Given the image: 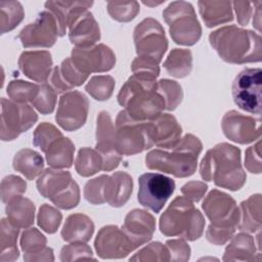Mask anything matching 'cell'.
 <instances>
[{"instance_id": "obj_1", "label": "cell", "mask_w": 262, "mask_h": 262, "mask_svg": "<svg viewBox=\"0 0 262 262\" xmlns=\"http://www.w3.org/2000/svg\"><path fill=\"white\" fill-rule=\"evenodd\" d=\"M201 177L232 191L242 188L247 175L242 167L241 149L222 142L209 149L200 164Z\"/></svg>"}, {"instance_id": "obj_2", "label": "cell", "mask_w": 262, "mask_h": 262, "mask_svg": "<svg viewBox=\"0 0 262 262\" xmlns=\"http://www.w3.org/2000/svg\"><path fill=\"white\" fill-rule=\"evenodd\" d=\"M209 42L221 59L228 63L243 64L261 61V37L251 30L234 25L222 27L209 35Z\"/></svg>"}, {"instance_id": "obj_3", "label": "cell", "mask_w": 262, "mask_h": 262, "mask_svg": "<svg viewBox=\"0 0 262 262\" xmlns=\"http://www.w3.org/2000/svg\"><path fill=\"white\" fill-rule=\"evenodd\" d=\"M118 102L134 120L151 121L165 110L157 80L133 74L121 87Z\"/></svg>"}, {"instance_id": "obj_4", "label": "cell", "mask_w": 262, "mask_h": 262, "mask_svg": "<svg viewBox=\"0 0 262 262\" xmlns=\"http://www.w3.org/2000/svg\"><path fill=\"white\" fill-rule=\"evenodd\" d=\"M171 150L152 149L145 157V165L150 170L171 174L177 178L191 176L198 166L203 149L201 140L192 134H185Z\"/></svg>"}, {"instance_id": "obj_5", "label": "cell", "mask_w": 262, "mask_h": 262, "mask_svg": "<svg viewBox=\"0 0 262 262\" xmlns=\"http://www.w3.org/2000/svg\"><path fill=\"white\" fill-rule=\"evenodd\" d=\"M159 227L166 236L195 241L204 232L205 218L190 200L176 196L161 215Z\"/></svg>"}, {"instance_id": "obj_6", "label": "cell", "mask_w": 262, "mask_h": 262, "mask_svg": "<svg viewBox=\"0 0 262 262\" xmlns=\"http://www.w3.org/2000/svg\"><path fill=\"white\" fill-rule=\"evenodd\" d=\"M36 184L41 195L59 209H73L80 202L79 185L68 171L48 168L39 175Z\"/></svg>"}, {"instance_id": "obj_7", "label": "cell", "mask_w": 262, "mask_h": 262, "mask_svg": "<svg viewBox=\"0 0 262 262\" xmlns=\"http://www.w3.org/2000/svg\"><path fill=\"white\" fill-rule=\"evenodd\" d=\"M163 17L169 27L170 36L176 44L191 46L202 36V27L191 3L171 2L163 11Z\"/></svg>"}, {"instance_id": "obj_8", "label": "cell", "mask_w": 262, "mask_h": 262, "mask_svg": "<svg viewBox=\"0 0 262 262\" xmlns=\"http://www.w3.org/2000/svg\"><path fill=\"white\" fill-rule=\"evenodd\" d=\"M116 146L120 155L132 156L154 145L150 121H137L124 110L116 119Z\"/></svg>"}, {"instance_id": "obj_9", "label": "cell", "mask_w": 262, "mask_h": 262, "mask_svg": "<svg viewBox=\"0 0 262 262\" xmlns=\"http://www.w3.org/2000/svg\"><path fill=\"white\" fill-rule=\"evenodd\" d=\"M133 40L137 56L149 57L159 63L168 49V40L164 28L152 17L142 19L135 27Z\"/></svg>"}, {"instance_id": "obj_10", "label": "cell", "mask_w": 262, "mask_h": 262, "mask_svg": "<svg viewBox=\"0 0 262 262\" xmlns=\"http://www.w3.org/2000/svg\"><path fill=\"white\" fill-rule=\"evenodd\" d=\"M38 120V115L28 103H18L1 98V129L3 141H11L29 130Z\"/></svg>"}, {"instance_id": "obj_11", "label": "cell", "mask_w": 262, "mask_h": 262, "mask_svg": "<svg viewBox=\"0 0 262 262\" xmlns=\"http://www.w3.org/2000/svg\"><path fill=\"white\" fill-rule=\"evenodd\" d=\"M232 97L243 111L261 114V69H245L232 82Z\"/></svg>"}, {"instance_id": "obj_12", "label": "cell", "mask_w": 262, "mask_h": 262, "mask_svg": "<svg viewBox=\"0 0 262 262\" xmlns=\"http://www.w3.org/2000/svg\"><path fill=\"white\" fill-rule=\"evenodd\" d=\"M137 200L140 205L159 213L175 190L172 178L160 173H144L138 179Z\"/></svg>"}, {"instance_id": "obj_13", "label": "cell", "mask_w": 262, "mask_h": 262, "mask_svg": "<svg viewBox=\"0 0 262 262\" xmlns=\"http://www.w3.org/2000/svg\"><path fill=\"white\" fill-rule=\"evenodd\" d=\"M202 208L212 225L234 230L237 227L239 208L229 194L212 189L205 198Z\"/></svg>"}, {"instance_id": "obj_14", "label": "cell", "mask_w": 262, "mask_h": 262, "mask_svg": "<svg viewBox=\"0 0 262 262\" xmlns=\"http://www.w3.org/2000/svg\"><path fill=\"white\" fill-rule=\"evenodd\" d=\"M89 101L85 94L72 90L61 95L55 115L56 123L66 131L80 129L87 120Z\"/></svg>"}, {"instance_id": "obj_15", "label": "cell", "mask_w": 262, "mask_h": 262, "mask_svg": "<svg viewBox=\"0 0 262 262\" xmlns=\"http://www.w3.org/2000/svg\"><path fill=\"white\" fill-rule=\"evenodd\" d=\"M57 23L48 10L40 12L34 23L26 26L18 34L25 48H49L53 46L58 37Z\"/></svg>"}, {"instance_id": "obj_16", "label": "cell", "mask_w": 262, "mask_h": 262, "mask_svg": "<svg viewBox=\"0 0 262 262\" xmlns=\"http://www.w3.org/2000/svg\"><path fill=\"white\" fill-rule=\"evenodd\" d=\"M95 149L101 156L103 171L110 172L119 166L122 155L116 146L115 125L111 115L105 111H101L97 116Z\"/></svg>"}, {"instance_id": "obj_17", "label": "cell", "mask_w": 262, "mask_h": 262, "mask_svg": "<svg viewBox=\"0 0 262 262\" xmlns=\"http://www.w3.org/2000/svg\"><path fill=\"white\" fill-rule=\"evenodd\" d=\"M71 58L88 76L91 73L107 72L116 63L114 51L104 44H95L90 47H75L72 50Z\"/></svg>"}, {"instance_id": "obj_18", "label": "cell", "mask_w": 262, "mask_h": 262, "mask_svg": "<svg viewBox=\"0 0 262 262\" xmlns=\"http://www.w3.org/2000/svg\"><path fill=\"white\" fill-rule=\"evenodd\" d=\"M224 135L231 141L247 144L260 139L261 121L236 111L227 112L221 121Z\"/></svg>"}, {"instance_id": "obj_19", "label": "cell", "mask_w": 262, "mask_h": 262, "mask_svg": "<svg viewBox=\"0 0 262 262\" xmlns=\"http://www.w3.org/2000/svg\"><path fill=\"white\" fill-rule=\"evenodd\" d=\"M94 248L97 255L102 259L125 258L134 251L126 233L117 225L101 227L95 237Z\"/></svg>"}, {"instance_id": "obj_20", "label": "cell", "mask_w": 262, "mask_h": 262, "mask_svg": "<svg viewBox=\"0 0 262 262\" xmlns=\"http://www.w3.org/2000/svg\"><path fill=\"white\" fill-rule=\"evenodd\" d=\"M122 229L135 250L151 239L156 229V219L145 210L134 209L126 215Z\"/></svg>"}, {"instance_id": "obj_21", "label": "cell", "mask_w": 262, "mask_h": 262, "mask_svg": "<svg viewBox=\"0 0 262 262\" xmlns=\"http://www.w3.org/2000/svg\"><path fill=\"white\" fill-rule=\"evenodd\" d=\"M18 68L29 79L45 83L52 70V57L47 50L25 51L18 58Z\"/></svg>"}, {"instance_id": "obj_22", "label": "cell", "mask_w": 262, "mask_h": 262, "mask_svg": "<svg viewBox=\"0 0 262 262\" xmlns=\"http://www.w3.org/2000/svg\"><path fill=\"white\" fill-rule=\"evenodd\" d=\"M68 28L70 41L75 47H90L100 39L98 23L88 10L76 17Z\"/></svg>"}, {"instance_id": "obj_23", "label": "cell", "mask_w": 262, "mask_h": 262, "mask_svg": "<svg viewBox=\"0 0 262 262\" xmlns=\"http://www.w3.org/2000/svg\"><path fill=\"white\" fill-rule=\"evenodd\" d=\"M150 125L154 145L170 149L181 139L182 128L176 118L170 114L162 113L150 121Z\"/></svg>"}, {"instance_id": "obj_24", "label": "cell", "mask_w": 262, "mask_h": 262, "mask_svg": "<svg viewBox=\"0 0 262 262\" xmlns=\"http://www.w3.org/2000/svg\"><path fill=\"white\" fill-rule=\"evenodd\" d=\"M93 1H47L45 8L54 16L58 35L60 37L66 35L70 24L83 12L91 7Z\"/></svg>"}, {"instance_id": "obj_25", "label": "cell", "mask_w": 262, "mask_h": 262, "mask_svg": "<svg viewBox=\"0 0 262 262\" xmlns=\"http://www.w3.org/2000/svg\"><path fill=\"white\" fill-rule=\"evenodd\" d=\"M88 78V75L83 73L72 60L67 57L62 60L59 67L52 70L50 76L51 86L57 93H61L73 89L74 87L81 86Z\"/></svg>"}, {"instance_id": "obj_26", "label": "cell", "mask_w": 262, "mask_h": 262, "mask_svg": "<svg viewBox=\"0 0 262 262\" xmlns=\"http://www.w3.org/2000/svg\"><path fill=\"white\" fill-rule=\"evenodd\" d=\"M133 190V180L132 177L123 171H118L113 173L107 177L104 198L105 203L115 208H120L124 206L131 196Z\"/></svg>"}, {"instance_id": "obj_27", "label": "cell", "mask_w": 262, "mask_h": 262, "mask_svg": "<svg viewBox=\"0 0 262 262\" xmlns=\"http://www.w3.org/2000/svg\"><path fill=\"white\" fill-rule=\"evenodd\" d=\"M93 232V221L85 214L76 213L66 219L61 229V237L68 243H87Z\"/></svg>"}, {"instance_id": "obj_28", "label": "cell", "mask_w": 262, "mask_h": 262, "mask_svg": "<svg viewBox=\"0 0 262 262\" xmlns=\"http://www.w3.org/2000/svg\"><path fill=\"white\" fill-rule=\"evenodd\" d=\"M75 145L72 140L63 135L53 140L46 149L45 158L51 168H70L74 161Z\"/></svg>"}, {"instance_id": "obj_29", "label": "cell", "mask_w": 262, "mask_h": 262, "mask_svg": "<svg viewBox=\"0 0 262 262\" xmlns=\"http://www.w3.org/2000/svg\"><path fill=\"white\" fill-rule=\"evenodd\" d=\"M200 14L208 28H213L233 19L230 1H199Z\"/></svg>"}, {"instance_id": "obj_30", "label": "cell", "mask_w": 262, "mask_h": 262, "mask_svg": "<svg viewBox=\"0 0 262 262\" xmlns=\"http://www.w3.org/2000/svg\"><path fill=\"white\" fill-rule=\"evenodd\" d=\"M237 228L246 232H256L261 229L260 193H255L241 203Z\"/></svg>"}, {"instance_id": "obj_31", "label": "cell", "mask_w": 262, "mask_h": 262, "mask_svg": "<svg viewBox=\"0 0 262 262\" xmlns=\"http://www.w3.org/2000/svg\"><path fill=\"white\" fill-rule=\"evenodd\" d=\"M225 248L223 261H252L256 255L254 237L247 232H239L230 238Z\"/></svg>"}, {"instance_id": "obj_32", "label": "cell", "mask_w": 262, "mask_h": 262, "mask_svg": "<svg viewBox=\"0 0 262 262\" xmlns=\"http://www.w3.org/2000/svg\"><path fill=\"white\" fill-rule=\"evenodd\" d=\"M5 213L7 219L18 228H28L34 223L35 205L34 203L21 196H17L6 204Z\"/></svg>"}, {"instance_id": "obj_33", "label": "cell", "mask_w": 262, "mask_h": 262, "mask_svg": "<svg viewBox=\"0 0 262 262\" xmlns=\"http://www.w3.org/2000/svg\"><path fill=\"white\" fill-rule=\"evenodd\" d=\"M13 169L21 173L28 180H34L43 172L44 160L35 150L23 148L18 150L12 161Z\"/></svg>"}, {"instance_id": "obj_34", "label": "cell", "mask_w": 262, "mask_h": 262, "mask_svg": "<svg viewBox=\"0 0 262 262\" xmlns=\"http://www.w3.org/2000/svg\"><path fill=\"white\" fill-rule=\"evenodd\" d=\"M18 227L8 219L2 218L0 223V261L12 262L19 256L17 249Z\"/></svg>"}, {"instance_id": "obj_35", "label": "cell", "mask_w": 262, "mask_h": 262, "mask_svg": "<svg viewBox=\"0 0 262 262\" xmlns=\"http://www.w3.org/2000/svg\"><path fill=\"white\" fill-rule=\"evenodd\" d=\"M164 68L172 77L184 78L188 76L192 70L191 51L183 48L172 49L164 61Z\"/></svg>"}, {"instance_id": "obj_36", "label": "cell", "mask_w": 262, "mask_h": 262, "mask_svg": "<svg viewBox=\"0 0 262 262\" xmlns=\"http://www.w3.org/2000/svg\"><path fill=\"white\" fill-rule=\"evenodd\" d=\"M75 168L79 175L89 177L102 170V159L96 149L90 147H82L79 149Z\"/></svg>"}, {"instance_id": "obj_37", "label": "cell", "mask_w": 262, "mask_h": 262, "mask_svg": "<svg viewBox=\"0 0 262 262\" xmlns=\"http://www.w3.org/2000/svg\"><path fill=\"white\" fill-rule=\"evenodd\" d=\"M25 11L18 1L0 2V31L1 34L12 31L24 19Z\"/></svg>"}, {"instance_id": "obj_38", "label": "cell", "mask_w": 262, "mask_h": 262, "mask_svg": "<svg viewBox=\"0 0 262 262\" xmlns=\"http://www.w3.org/2000/svg\"><path fill=\"white\" fill-rule=\"evenodd\" d=\"M115 80L108 75L93 76L85 86V90L94 99L103 101L107 100L115 89Z\"/></svg>"}, {"instance_id": "obj_39", "label": "cell", "mask_w": 262, "mask_h": 262, "mask_svg": "<svg viewBox=\"0 0 262 262\" xmlns=\"http://www.w3.org/2000/svg\"><path fill=\"white\" fill-rule=\"evenodd\" d=\"M157 88L165 101V110L174 111L181 103L183 91L176 81L161 79L157 82Z\"/></svg>"}, {"instance_id": "obj_40", "label": "cell", "mask_w": 262, "mask_h": 262, "mask_svg": "<svg viewBox=\"0 0 262 262\" xmlns=\"http://www.w3.org/2000/svg\"><path fill=\"white\" fill-rule=\"evenodd\" d=\"M56 98V90L51 85L42 83L38 84V90L31 104L42 115H48L54 111Z\"/></svg>"}, {"instance_id": "obj_41", "label": "cell", "mask_w": 262, "mask_h": 262, "mask_svg": "<svg viewBox=\"0 0 262 262\" xmlns=\"http://www.w3.org/2000/svg\"><path fill=\"white\" fill-rule=\"evenodd\" d=\"M38 90V84L23 80H12L9 82L6 92L11 100L18 103L32 102Z\"/></svg>"}, {"instance_id": "obj_42", "label": "cell", "mask_w": 262, "mask_h": 262, "mask_svg": "<svg viewBox=\"0 0 262 262\" xmlns=\"http://www.w3.org/2000/svg\"><path fill=\"white\" fill-rule=\"evenodd\" d=\"M137 1H108L107 12L112 18L121 23H128L135 18L139 12Z\"/></svg>"}, {"instance_id": "obj_43", "label": "cell", "mask_w": 262, "mask_h": 262, "mask_svg": "<svg viewBox=\"0 0 262 262\" xmlns=\"http://www.w3.org/2000/svg\"><path fill=\"white\" fill-rule=\"evenodd\" d=\"M47 244L46 237L35 227L27 228L20 236V248L24 252V259L42 251Z\"/></svg>"}, {"instance_id": "obj_44", "label": "cell", "mask_w": 262, "mask_h": 262, "mask_svg": "<svg viewBox=\"0 0 262 262\" xmlns=\"http://www.w3.org/2000/svg\"><path fill=\"white\" fill-rule=\"evenodd\" d=\"M62 220L61 213L54 207L43 204L39 208L38 215H37V223L47 233H54Z\"/></svg>"}, {"instance_id": "obj_45", "label": "cell", "mask_w": 262, "mask_h": 262, "mask_svg": "<svg viewBox=\"0 0 262 262\" xmlns=\"http://www.w3.org/2000/svg\"><path fill=\"white\" fill-rule=\"evenodd\" d=\"M130 261H170L169 250L160 242H152L129 258Z\"/></svg>"}, {"instance_id": "obj_46", "label": "cell", "mask_w": 262, "mask_h": 262, "mask_svg": "<svg viewBox=\"0 0 262 262\" xmlns=\"http://www.w3.org/2000/svg\"><path fill=\"white\" fill-rule=\"evenodd\" d=\"M27 190V182L19 176L8 175L1 181V200L4 204L17 196H21Z\"/></svg>"}, {"instance_id": "obj_47", "label": "cell", "mask_w": 262, "mask_h": 262, "mask_svg": "<svg viewBox=\"0 0 262 262\" xmlns=\"http://www.w3.org/2000/svg\"><path fill=\"white\" fill-rule=\"evenodd\" d=\"M60 136H62V133L54 125L43 122L39 124L34 131L33 143L35 146L39 147L41 151L45 152L50 143Z\"/></svg>"}, {"instance_id": "obj_48", "label": "cell", "mask_w": 262, "mask_h": 262, "mask_svg": "<svg viewBox=\"0 0 262 262\" xmlns=\"http://www.w3.org/2000/svg\"><path fill=\"white\" fill-rule=\"evenodd\" d=\"M108 175H100L86 182L84 186V196L86 201L93 205H101L105 203L104 188Z\"/></svg>"}, {"instance_id": "obj_49", "label": "cell", "mask_w": 262, "mask_h": 262, "mask_svg": "<svg viewBox=\"0 0 262 262\" xmlns=\"http://www.w3.org/2000/svg\"><path fill=\"white\" fill-rule=\"evenodd\" d=\"M60 261H75L81 259H91L95 260L91 248L85 243H72L67 245L60 250Z\"/></svg>"}, {"instance_id": "obj_50", "label": "cell", "mask_w": 262, "mask_h": 262, "mask_svg": "<svg viewBox=\"0 0 262 262\" xmlns=\"http://www.w3.org/2000/svg\"><path fill=\"white\" fill-rule=\"evenodd\" d=\"M131 70L135 75H140L152 79H157L160 75L159 62L152 58L144 56H137L132 61Z\"/></svg>"}, {"instance_id": "obj_51", "label": "cell", "mask_w": 262, "mask_h": 262, "mask_svg": "<svg viewBox=\"0 0 262 262\" xmlns=\"http://www.w3.org/2000/svg\"><path fill=\"white\" fill-rule=\"evenodd\" d=\"M166 247L169 250L170 261H187L190 257V247L183 238L168 239Z\"/></svg>"}, {"instance_id": "obj_52", "label": "cell", "mask_w": 262, "mask_h": 262, "mask_svg": "<svg viewBox=\"0 0 262 262\" xmlns=\"http://www.w3.org/2000/svg\"><path fill=\"white\" fill-rule=\"evenodd\" d=\"M260 147H261V141L260 139H258L254 145L248 147V149L246 150V156H245L246 169L249 172L254 174H260L262 171Z\"/></svg>"}, {"instance_id": "obj_53", "label": "cell", "mask_w": 262, "mask_h": 262, "mask_svg": "<svg viewBox=\"0 0 262 262\" xmlns=\"http://www.w3.org/2000/svg\"><path fill=\"white\" fill-rule=\"evenodd\" d=\"M234 232H235L234 229L221 228V227H217L210 224L206 231V237L208 242H210L211 244L220 246L227 243L232 237Z\"/></svg>"}, {"instance_id": "obj_54", "label": "cell", "mask_w": 262, "mask_h": 262, "mask_svg": "<svg viewBox=\"0 0 262 262\" xmlns=\"http://www.w3.org/2000/svg\"><path fill=\"white\" fill-rule=\"evenodd\" d=\"M208 185L202 181H189L181 187L182 194L191 202H199L206 193Z\"/></svg>"}, {"instance_id": "obj_55", "label": "cell", "mask_w": 262, "mask_h": 262, "mask_svg": "<svg viewBox=\"0 0 262 262\" xmlns=\"http://www.w3.org/2000/svg\"><path fill=\"white\" fill-rule=\"evenodd\" d=\"M235 10L237 23L241 26H247L253 13V2L249 1H234L231 3Z\"/></svg>"}, {"instance_id": "obj_56", "label": "cell", "mask_w": 262, "mask_h": 262, "mask_svg": "<svg viewBox=\"0 0 262 262\" xmlns=\"http://www.w3.org/2000/svg\"><path fill=\"white\" fill-rule=\"evenodd\" d=\"M25 261H28V262H32V261H54V255H53V250L49 247H45L42 251L30 256V257H27L24 259Z\"/></svg>"}, {"instance_id": "obj_57", "label": "cell", "mask_w": 262, "mask_h": 262, "mask_svg": "<svg viewBox=\"0 0 262 262\" xmlns=\"http://www.w3.org/2000/svg\"><path fill=\"white\" fill-rule=\"evenodd\" d=\"M255 11H254V19H253V26L258 30V32L261 31V1H255Z\"/></svg>"}, {"instance_id": "obj_58", "label": "cell", "mask_w": 262, "mask_h": 262, "mask_svg": "<svg viewBox=\"0 0 262 262\" xmlns=\"http://www.w3.org/2000/svg\"><path fill=\"white\" fill-rule=\"evenodd\" d=\"M165 1H160V2H150V1H143V4L147 5V6H157V5H160L162 3H164Z\"/></svg>"}]
</instances>
